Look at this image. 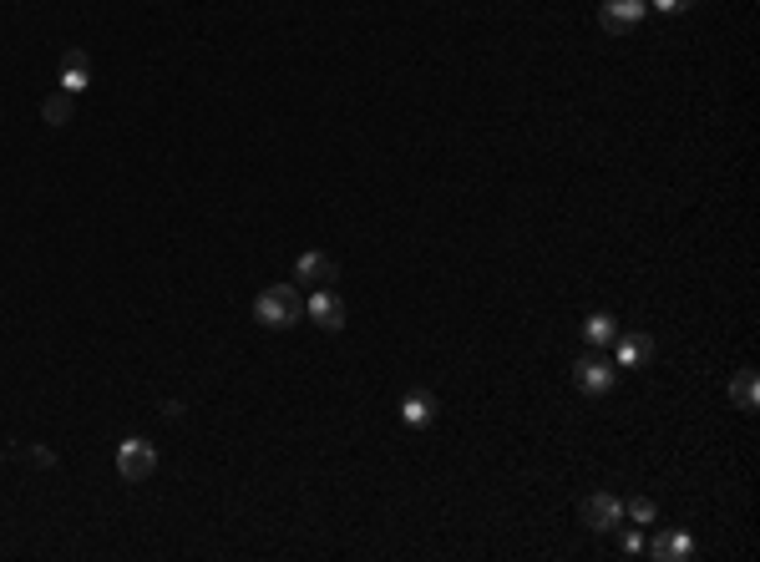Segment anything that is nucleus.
I'll list each match as a JSON object with an SVG mask.
<instances>
[{
  "label": "nucleus",
  "instance_id": "nucleus-1",
  "mask_svg": "<svg viewBox=\"0 0 760 562\" xmlns=\"http://www.w3.org/2000/svg\"><path fill=\"white\" fill-rule=\"evenodd\" d=\"M299 314H304V299H299L294 284H269V289L254 299V319H259L264 330H284V325H294Z\"/></svg>",
  "mask_w": 760,
  "mask_h": 562
},
{
  "label": "nucleus",
  "instance_id": "nucleus-2",
  "mask_svg": "<svg viewBox=\"0 0 760 562\" xmlns=\"http://www.w3.org/2000/svg\"><path fill=\"white\" fill-rule=\"evenodd\" d=\"M117 471H122V481H147L152 471H158V446L142 441V436H127L117 446Z\"/></svg>",
  "mask_w": 760,
  "mask_h": 562
},
{
  "label": "nucleus",
  "instance_id": "nucleus-3",
  "mask_svg": "<svg viewBox=\"0 0 760 562\" xmlns=\"http://www.w3.org/2000/svg\"><path fill=\"white\" fill-rule=\"evenodd\" d=\"M644 16H649V0H603L598 6V26L608 36H629Z\"/></svg>",
  "mask_w": 760,
  "mask_h": 562
},
{
  "label": "nucleus",
  "instance_id": "nucleus-4",
  "mask_svg": "<svg viewBox=\"0 0 760 562\" xmlns=\"http://www.w3.org/2000/svg\"><path fill=\"white\" fill-rule=\"evenodd\" d=\"M614 380H619V370L608 365L603 355H583V360L573 365V385H578L583 395H608V390H614Z\"/></svg>",
  "mask_w": 760,
  "mask_h": 562
},
{
  "label": "nucleus",
  "instance_id": "nucleus-5",
  "mask_svg": "<svg viewBox=\"0 0 760 562\" xmlns=\"http://www.w3.org/2000/svg\"><path fill=\"white\" fill-rule=\"evenodd\" d=\"M304 314H310L320 330H330V335H335V330H345V299H340L330 284H325V289H315L310 299H304Z\"/></svg>",
  "mask_w": 760,
  "mask_h": 562
},
{
  "label": "nucleus",
  "instance_id": "nucleus-6",
  "mask_svg": "<svg viewBox=\"0 0 760 562\" xmlns=\"http://www.w3.org/2000/svg\"><path fill=\"white\" fill-rule=\"evenodd\" d=\"M578 517H583V527H588V532H608V527H619L624 502H619L614 492H593V497L578 507Z\"/></svg>",
  "mask_w": 760,
  "mask_h": 562
},
{
  "label": "nucleus",
  "instance_id": "nucleus-7",
  "mask_svg": "<svg viewBox=\"0 0 760 562\" xmlns=\"http://www.w3.org/2000/svg\"><path fill=\"white\" fill-rule=\"evenodd\" d=\"M335 259L330 254H299V264H294V284H315V289H325V284H335Z\"/></svg>",
  "mask_w": 760,
  "mask_h": 562
},
{
  "label": "nucleus",
  "instance_id": "nucleus-8",
  "mask_svg": "<svg viewBox=\"0 0 760 562\" xmlns=\"http://www.w3.org/2000/svg\"><path fill=\"white\" fill-rule=\"evenodd\" d=\"M92 87V61H87V51H66V61H61V92H87Z\"/></svg>",
  "mask_w": 760,
  "mask_h": 562
},
{
  "label": "nucleus",
  "instance_id": "nucleus-9",
  "mask_svg": "<svg viewBox=\"0 0 760 562\" xmlns=\"http://www.w3.org/2000/svg\"><path fill=\"white\" fill-rule=\"evenodd\" d=\"M431 416H436V395L431 390H406L401 395V421L406 426H431Z\"/></svg>",
  "mask_w": 760,
  "mask_h": 562
},
{
  "label": "nucleus",
  "instance_id": "nucleus-10",
  "mask_svg": "<svg viewBox=\"0 0 760 562\" xmlns=\"http://www.w3.org/2000/svg\"><path fill=\"white\" fill-rule=\"evenodd\" d=\"M730 406L745 411V416L760 406V380H755V370H735V375H730Z\"/></svg>",
  "mask_w": 760,
  "mask_h": 562
},
{
  "label": "nucleus",
  "instance_id": "nucleus-11",
  "mask_svg": "<svg viewBox=\"0 0 760 562\" xmlns=\"http://www.w3.org/2000/svg\"><path fill=\"white\" fill-rule=\"evenodd\" d=\"M649 360H654V340H649V335H619V355H614V365L639 370V365H649Z\"/></svg>",
  "mask_w": 760,
  "mask_h": 562
},
{
  "label": "nucleus",
  "instance_id": "nucleus-12",
  "mask_svg": "<svg viewBox=\"0 0 760 562\" xmlns=\"http://www.w3.org/2000/svg\"><path fill=\"white\" fill-rule=\"evenodd\" d=\"M583 340H588L593 350L614 345V340H619V319H614V314H588V319H583Z\"/></svg>",
  "mask_w": 760,
  "mask_h": 562
},
{
  "label": "nucleus",
  "instance_id": "nucleus-13",
  "mask_svg": "<svg viewBox=\"0 0 760 562\" xmlns=\"http://www.w3.org/2000/svg\"><path fill=\"white\" fill-rule=\"evenodd\" d=\"M654 557H659V562H679V557H695V537H690V532H664V537L654 542Z\"/></svg>",
  "mask_w": 760,
  "mask_h": 562
},
{
  "label": "nucleus",
  "instance_id": "nucleus-14",
  "mask_svg": "<svg viewBox=\"0 0 760 562\" xmlns=\"http://www.w3.org/2000/svg\"><path fill=\"white\" fill-rule=\"evenodd\" d=\"M71 112H76V97H71V92H51V97L41 102V117H46L51 127H66Z\"/></svg>",
  "mask_w": 760,
  "mask_h": 562
},
{
  "label": "nucleus",
  "instance_id": "nucleus-15",
  "mask_svg": "<svg viewBox=\"0 0 760 562\" xmlns=\"http://www.w3.org/2000/svg\"><path fill=\"white\" fill-rule=\"evenodd\" d=\"M629 517H634L639 527H654V517H659V512H654V502H649V497H634V502H629Z\"/></svg>",
  "mask_w": 760,
  "mask_h": 562
},
{
  "label": "nucleus",
  "instance_id": "nucleus-16",
  "mask_svg": "<svg viewBox=\"0 0 760 562\" xmlns=\"http://www.w3.org/2000/svg\"><path fill=\"white\" fill-rule=\"evenodd\" d=\"M649 6H654V11H664V16H679V11H690L695 0H649Z\"/></svg>",
  "mask_w": 760,
  "mask_h": 562
},
{
  "label": "nucleus",
  "instance_id": "nucleus-17",
  "mask_svg": "<svg viewBox=\"0 0 760 562\" xmlns=\"http://www.w3.org/2000/svg\"><path fill=\"white\" fill-rule=\"evenodd\" d=\"M26 456H31V466H56V451H46V446H31Z\"/></svg>",
  "mask_w": 760,
  "mask_h": 562
},
{
  "label": "nucleus",
  "instance_id": "nucleus-18",
  "mask_svg": "<svg viewBox=\"0 0 760 562\" xmlns=\"http://www.w3.org/2000/svg\"><path fill=\"white\" fill-rule=\"evenodd\" d=\"M624 552H629V557L644 552V537H639V532H624Z\"/></svg>",
  "mask_w": 760,
  "mask_h": 562
}]
</instances>
